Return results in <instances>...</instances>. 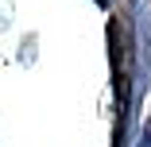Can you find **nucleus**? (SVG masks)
Segmentation results:
<instances>
[{"mask_svg":"<svg viewBox=\"0 0 151 147\" xmlns=\"http://www.w3.org/2000/svg\"><path fill=\"white\" fill-rule=\"evenodd\" d=\"M143 147H151V128H147V136H143Z\"/></svg>","mask_w":151,"mask_h":147,"instance_id":"f257e3e1","label":"nucleus"}]
</instances>
